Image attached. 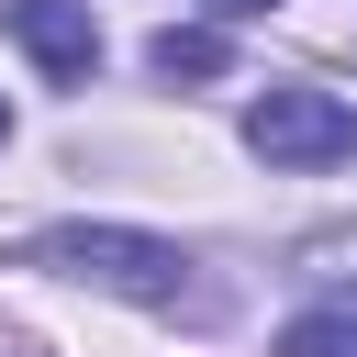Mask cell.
Returning <instances> with one entry per match:
<instances>
[{"label":"cell","mask_w":357,"mask_h":357,"mask_svg":"<svg viewBox=\"0 0 357 357\" xmlns=\"http://www.w3.org/2000/svg\"><path fill=\"white\" fill-rule=\"evenodd\" d=\"M245 145L268 167H335V156H357V112L335 89H268L245 112Z\"/></svg>","instance_id":"cell-1"},{"label":"cell","mask_w":357,"mask_h":357,"mask_svg":"<svg viewBox=\"0 0 357 357\" xmlns=\"http://www.w3.org/2000/svg\"><path fill=\"white\" fill-rule=\"evenodd\" d=\"M33 268H78V279H112V290H134V301H167V290H178V245L123 234V223H67V234L33 245Z\"/></svg>","instance_id":"cell-2"},{"label":"cell","mask_w":357,"mask_h":357,"mask_svg":"<svg viewBox=\"0 0 357 357\" xmlns=\"http://www.w3.org/2000/svg\"><path fill=\"white\" fill-rule=\"evenodd\" d=\"M11 33L33 45L45 78H89V67H100V22H89L78 0H11Z\"/></svg>","instance_id":"cell-3"},{"label":"cell","mask_w":357,"mask_h":357,"mask_svg":"<svg viewBox=\"0 0 357 357\" xmlns=\"http://www.w3.org/2000/svg\"><path fill=\"white\" fill-rule=\"evenodd\" d=\"M145 67H156V78H223V67H234V45H223L212 22H167V33L145 45Z\"/></svg>","instance_id":"cell-4"},{"label":"cell","mask_w":357,"mask_h":357,"mask_svg":"<svg viewBox=\"0 0 357 357\" xmlns=\"http://www.w3.org/2000/svg\"><path fill=\"white\" fill-rule=\"evenodd\" d=\"M279 357H357V324H346V312H301V324L279 335Z\"/></svg>","instance_id":"cell-5"},{"label":"cell","mask_w":357,"mask_h":357,"mask_svg":"<svg viewBox=\"0 0 357 357\" xmlns=\"http://www.w3.org/2000/svg\"><path fill=\"white\" fill-rule=\"evenodd\" d=\"M212 11H223V22H268L279 0H212Z\"/></svg>","instance_id":"cell-6"},{"label":"cell","mask_w":357,"mask_h":357,"mask_svg":"<svg viewBox=\"0 0 357 357\" xmlns=\"http://www.w3.org/2000/svg\"><path fill=\"white\" fill-rule=\"evenodd\" d=\"M0 134H11V112H0Z\"/></svg>","instance_id":"cell-7"}]
</instances>
